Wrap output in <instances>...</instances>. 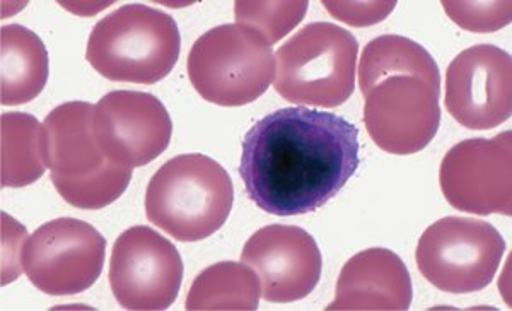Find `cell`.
Masks as SVG:
<instances>
[{
	"label": "cell",
	"instance_id": "obj_2",
	"mask_svg": "<svg viewBox=\"0 0 512 311\" xmlns=\"http://www.w3.org/2000/svg\"><path fill=\"white\" fill-rule=\"evenodd\" d=\"M233 204L229 173L204 154L169 159L147 185V219L180 241L214 235L226 223Z\"/></svg>",
	"mask_w": 512,
	"mask_h": 311
},
{
	"label": "cell",
	"instance_id": "obj_5",
	"mask_svg": "<svg viewBox=\"0 0 512 311\" xmlns=\"http://www.w3.org/2000/svg\"><path fill=\"white\" fill-rule=\"evenodd\" d=\"M188 79L205 101L243 106L258 100L275 77V55L267 38L245 24H222L193 43Z\"/></svg>",
	"mask_w": 512,
	"mask_h": 311
},
{
	"label": "cell",
	"instance_id": "obj_21",
	"mask_svg": "<svg viewBox=\"0 0 512 311\" xmlns=\"http://www.w3.org/2000/svg\"><path fill=\"white\" fill-rule=\"evenodd\" d=\"M306 0L292 2H248L238 0L234 4L236 23L250 26L262 33L270 45L280 42L303 21L308 11Z\"/></svg>",
	"mask_w": 512,
	"mask_h": 311
},
{
	"label": "cell",
	"instance_id": "obj_10",
	"mask_svg": "<svg viewBox=\"0 0 512 311\" xmlns=\"http://www.w3.org/2000/svg\"><path fill=\"white\" fill-rule=\"evenodd\" d=\"M439 183L446 200L458 211L511 216V132L456 144L444 156Z\"/></svg>",
	"mask_w": 512,
	"mask_h": 311
},
{
	"label": "cell",
	"instance_id": "obj_22",
	"mask_svg": "<svg viewBox=\"0 0 512 311\" xmlns=\"http://www.w3.org/2000/svg\"><path fill=\"white\" fill-rule=\"evenodd\" d=\"M444 11L453 23L473 33H494L511 23V2H454L444 0Z\"/></svg>",
	"mask_w": 512,
	"mask_h": 311
},
{
	"label": "cell",
	"instance_id": "obj_7",
	"mask_svg": "<svg viewBox=\"0 0 512 311\" xmlns=\"http://www.w3.org/2000/svg\"><path fill=\"white\" fill-rule=\"evenodd\" d=\"M106 240L91 224L53 219L36 229L23 248L24 274L41 293L67 296L88 291L105 265Z\"/></svg>",
	"mask_w": 512,
	"mask_h": 311
},
{
	"label": "cell",
	"instance_id": "obj_14",
	"mask_svg": "<svg viewBox=\"0 0 512 311\" xmlns=\"http://www.w3.org/2000/svg\"><path fill=\"white\" fill-rule=\"evenodd\" d=\"M414 288L403 260L386 248H369L344 265L328 311H407Z\"/></svg>",
	"mask_w": 512,
	"mask_h": 311
},
{
	"label": "cell",
	"instance_id": "obj_1",
	"mask_svg": "<svg viewBox=\"0 0 512 311\" xmlns=\"http://www.w3.org/2000/svg\"><path fill=\"white\" fill-rule=\"evenodd\" d=\"M359 168V130L335 113L282 108L245 135L239 173L246 194L274 216L325 206Z\"/></svg>",
	"mask_w": 512,
	"mask_h": 311
},
{
	"label": "cell",
	"instance_id": "obj_3",
	"mask_svg": "<svg viewBox=\"0 0 512 311\" xmlns=\"http://www.w3.org/2000/svg\"><path fill=\"white\" fill-rule=\"evenodd\" d=\"M181 36L175 19L144 4H127L89 35L86 59L110 81L156 84L175 69Z\"/></svg>",
	"mask_w": 512,
	"mask_h": 311
},
{
	"label": "cell",
	"instance_id": "obj_11",
	"mask_svg": "<svg viewBox=\"0 0 512 311\" xmlns=\"http://www.w3.org/2000/svg\"><path fill=\"white\" fill-rule=\"evenodd\" d=\"M93 130L111 163L139 168L168 149L173 122L166 106L142 91H111L94 105Z\"/></svg>",
	"mask_w": 512,
	"mask_h": 311
},
{
	"label": "cell",
	"instance_id": "obj_13",
	"mask_svg": "<svg viewBox=\"0 0 512 311\" xmlns=\"http://www.w3.org/2000/svg\"><path fill=\"white\" fill-rule=\"evenodd\" d=\"M241 262L262 282V298L270 303H294L313 293L320 281L323 259L315 238L297 226L270 224L246 241Z\"/></svg>",
	"mask_w": 512,
	"mask_h": 311
},
{
	"label": "cell",
	"instance_id": "obj_8",
	"mask_svg": "<svg viewBox=\"0 0 512 311\" xmlns=\"http://www.w3.org/2000/svg\"><path fill=\"white\" fill-rule=\"evenodd\" d=\"M183 281V260L175 245L147 226L123 231L110 260L111 293L132 311L168 310Z\"/></svg>",
	"mask_w": 512,
	"mask_h": 311
},
{
	"label": "cell",
	"instance_id": "obj_9",
	"mask_svg": "<svg viewBox=\"0 0 512 311\" xmlns=\"http://www.w3.org/2000/svg\"><path fill=\"white\" fill-rule=\"evenodd\" d=\"M439 93L417 76H391L369 89L364 122L379 149L396 156L420 153L441 125Z\"/></svg>",
	"mask_w": 512,
	"mask_h": 311
},
{
	"label": "cell",
	"instance_id": "obj_4",
	"mask_svg": "<svg viewBox=\"0 0 512 311\" xmlns=\"http://www.w3.org/2000/svg\"><path fill=\"white\" fill-rule=\"evenodd\" d=\"M359 43L333 23H311L275 53V91L296 105L337 108L355 89Z\"/></svg>",
	"mask_w": 512,
	"mask_h": 311
},
{
	"label": "cell",
	"instance_id": "obj_12",
	"mask_svg": "<svg viewBox=\"0 0 512 311\" xmlns=\"http://www.w3.org/2000/svg\"><path fill=\"white\" fill-rule=\"evenodd\" d=\"M446 108L466 129L489 130L511 117V55L494 45L468 48L449 64Z\"/></svg>",
	"mask_w": 512,
	"mask_h": 311
},
{
	"label": "cell",
	"instance_id": "obj_24",
	"mask_svg": "<svg viewBox=\"0 0 512 311\" xmlns=\"http://www.w3.org/2000/svg\"><path fill=\"white\" fill-rule=\"evenodd\" d=\"M323 6L344 23L369 26L381 23L395 9L396 2H323Z\"/></svg>",
	"mask_w": 512,
	"mask_h": 311
},
{
	"label": "cell",
	"instance_id": "obj_17",
	"mask_svg": "<svg viewBox=\"0 0 512 311\" xmlns=\"http://www.w3.org/2000/svg\"><path fill=\"white\" fill-rule=\"evenodd\" d=\"M262 282L250 265L219 262L198 274L188 291V311H255Z\"/></svg>",
	"mask_w": 512,
	"mask_h": 311
},
{
	"label": "cell",
	"instance_id": "obj_16",
	"mask_svg": "<svg viewBox=\"0 0 512 311\" xmlns=\"http://www.w3.org/2000/svg\"><path fill=\"white\" fill-rule=\"evenodd\" d=\"M50 60L40 36L21 24L0 30V101L14 106L30 103L47 86Z\"/></svg>",
	"mask_w": 512,
	"mask_h": 311
},
{
	"label": "cell",
	"instance_id": "obj_18",
	"mask_svg": "<svg viewBox=\"0 0 512 311\" xmlns=\"http://www.w3.org/2000/svg\"><path fill=\"white\" fill-rule=\"evenodd\" d=\"M357 74L362 94L391 76H417L441 88L436 60L422 45L405 36L384 35L367 43Z\"/></svg>",
	"mask_w": 512,
	"mask_h": 311
},
{
	"label": "cell",
	"instance_id": "obj_23",
	"mask_svg": "<svg viewBox=\"0 0 512 311\" xmlns=\"http://www.w3.org/2000/svg\"><path fill=\"white\" fill-rule=\"evenodd\" d=\"M24 238H28L26 229L7 214H2V286L16 281L23 270Z\"/></svg>",
	"mask_w": 512,
	"mask_h": 311
},
{
	"label": "cell",
	"instance_id": "obj_6",
	"mask_svg": "<svg viewBox=\"0 0 512 311\" xmlns=\"http://www.w3.org/2000/svg\"><path fill=\"white\" fill-rule=\"evenodd\" d=\"M506 241L485 221L443 218L420 236L415 260L420 274L444 293H477L501 265Z\"/></svg>",
	"mask_w": 512,
	"mask_h": 311
},
{
	"label": "cell",
	"instance_id": "obj_20",
	"mask_svg": "<svg viewBox=\"0 0 512 311\" xmlns=\"http://www.w3.org/2000/svg\"><path fill=\"white\" fill-rule=\"evenodd\" d=\"M53 187L60 197L77 209H103L122 197L132 180V170L125 166L110 163L98 175L86 180H64L50 177Z\"/></svg>",
	"mask_w": 512,
	"mask_h": 311
},
{
	"label": "cell",
	"instance_id": "obj_15",
	"mask_svg": "<svg viewBox=\"0 0 512 311\" xmlns=\"http://www.w3.org/2000/svg\"><path fill=\"white\" fill-rule=\"evenodd\" d=\"M93 113V105L70 101L43 120L41 153L50 177L86 180L110 165L94 137Z\"/></svg>",
	"mask_w": 512,
	"mask_h": 311
},
{
	"label": "cell",
	"instance_id": "obj_19",
	"mask_svg": "<svg viewBox=\"0 0 512 311\" xmlns=\"http://www.w3.org/2000/svg\"><path fill=\"white\" fill-rule=\"evenodd\" d=\"M0 182L21 188L45 173L41 153V124L28 113H4L0 118Z\"/></svg>",
	"mask_w": 512,
	"mask_h": 311
}]
</instances>
